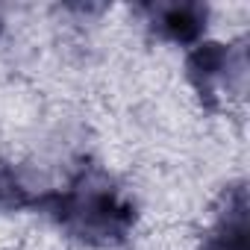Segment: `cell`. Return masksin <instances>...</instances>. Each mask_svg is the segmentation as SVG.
Wrapping results in <instances>:
<instances>
[{
  "label": "cell",
  "instance_id": "cell-3",
  "mask_svg": "<svg viewBox=\"0 0 250 250\" xmlns=\"http://www.w3.org/2000/svg\"><path fill=\"white\" fill-rule=\"evenodd\" d=\"M147 21L150 27L168 39V42H177V44H194L203 30H206V6L200 3H156V6H147Z\"/></svg>",
  "mask_w": 250,
  "mask_h": 250
},
{
  "label": "cell",
  "instance_id": "cell-5",
  "mask_svg": "<svg viewBox=\"0 0 250 250\" xmlns=\"http://www.w3.org/2000/svg\"><path fill=\"white\" fill-rule=\"evenodd\" d=\"M27 203H30V197H27L21 177L15 174V168L9 162L0 159V212H15Z\"/></svg>",
  "mask_w": 250,
  "mask_h": 250
},
{
  "label": "cell",
  "instance_id": "cell-2",
  "mask_svg": "<svg viewBox=\"0 0 250 250\" xmlns=\"http://www.w3.org/2000/svg\"><path fill=\"white\" fill-rule=\"evenodd\" d=\"M232 74H244V71H241V62L235 65L232 50L227 44L206 42V44H197L188 56V80L194 83L203 100H215L224 88H229Z\"/></svg>",
  "mask_w": 250,
  "mask_h": 250
},
{
  "label": "cell",
  "instance_id": "cell-4",
  "mask_svg": "<svg viewBox=\"0 0 250 250\" xmlns=\"http://www.w3.org/2000/svg\"><path fill=\"white\" fill-rule=\"evenodd\" d=\"M203 250H247V194L241 186L227 191L215 224L203 238Z\"/></svg>",
  "mask_w": 250,
  "mask_h": 250
},
{
  "label": "cell",
  "instance_id": "cell-1",
  "mask_svg": "<svg viewBox=\"0 0 250 250\" xmlns=\"http://www.w3.org/2000/svg\"><path fill=\"white\" fill-rule=\"evenodd\" d=\"M50 212L65 232L94 247L124 241L136 221V209L127 194L100 171H88L53 194Z\"/></svg>",
  "mask_w": 250,
  "mask_h": 250
}]
</instances>
